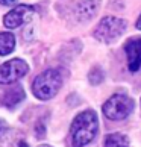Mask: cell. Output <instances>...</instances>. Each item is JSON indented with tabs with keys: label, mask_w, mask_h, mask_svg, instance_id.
<instances>
[{
	"label": "cell",
	"mask_w": 141,
	"mask_h": 147,
	"mask_svg": "<svg viewBox=\"0 0 141 147\" xmlns=\"http://www.w3.org/2000/svg\"><path fill=\"white\" fill-rule=\"evenodd\" d=\"M15 47V36L9 32H0V56H6Z\"/></svg>",
	"instance_id": "cell-10"
},
{
	"label": "cell",
	"mask_w": 141,
	"mask_h": 147,
	"mask_svg": "<svg viewBox=\"0 0 141 147\" xmlns=\"http://www.w3.org/2000/svg\"><path fill=\"white\" fill-rule=\"evenodd\" d=\"M17 147H29V146H28V143H24V141H20Z\"/></svg>",
	"instance_id": "cell-16"
},
{
	"label": "cell",
	"mask_w": 141,
	"mask_h": 147,
	"mask_svg": "<svg viewBox=\"0 0 141 147\" xmlns=\"http://www.w3.org/2000/svg\"><path fill=\"white\" fill-rule=\"evenodd\" d=\"M99 5H100V0H82V2H79L74 9L76 18L79 21H88L96 15Z\"/></svg>",
	"instance_id": "cell-8"
},
{
	"label": "cell",
	"mask_w": 141,
	"mask_h": 147,
	"mask_svg": "<svg viewBox=\"0 0 141 147\" xmlns=\"http://www.w3.org/2000/svg\"><path fill=\"white\" fill-rule=\"evenodd\" d=\"M62 85V78L58 70H46L38 74L34 84H32V92L40 100H49L58 94Z\"/></svg>",
	"instance_id": "cell-2"
},
{
	"label": "cell",
	"mask_w": 141,
	"mask_h": 147,
	"mask_svg": "<svg viewBox=\"0 0 141 147\" xmlns=\"http://www.w3.org/2000/svg\"><path fill=\"white\" fill-rule=\"evenodd\" d=\"M105 147H129V140L123 134H109L105 138Z\"/></svg>",
	"instance_id": "cell-11"
},
{
	"label": "cell",
	"mask_w": 141,
	"mask_h": 147,
	"mask_svg": "<svg viewBox=\"0 0 141 147\" xmlns=\"http://www.w3.org/2000/svg\"><path fill=\"white\" fill-rule=\"evenodd\" d=\"M34 12V8L29 6V5H18V6H15L12 11H9V12L5 15L3 18V24L6 26L8 29H15L21 26L24 23V20L29 17V15Z\"/></svg>",
	"instance_id": "cell-6"
},
{
	"label": "cell",
	"mask_w": 141,
	"mask_h": 147,
	"mask_svg": "<svg viewBox=\"0 0 141 147\" xmlns=\"http://www.w3.org/2000/svg\"><path fill=\"white\" fill-rule=\"evenodd\" d=\"M29 71V67L23 59H11L0 65V84L9 85L17 82L18 79L24 78Z\"/></svg>",
	"instance_id": "cell-5"
},
{
	"label": "cell",
	"mask_w": 141,
	"mask_h": 147,
	"mask_svg": "<svg viewBox=\"0 0 141 147\" xmlns=\"http://www.w3.org/2000/svg\"><path fill=\"white\" fill-rule=\"evenodd\" d=\"M17 0H0V3L5 5V6H11V5H14Z\"/></svg>",
	"instance_id": "cell-14"
},
{
	"label": "cell",
	"mask_w": 141,
	"mask_h": 147,
	"mask_svg": "<svg viewBox=\"0 0 141 147\" xmlns=\"http://www.w3.org/2000/svg\"><path fill=\"white\" fill-rule=\"evenodd\" d=\"M137 29H140V30H141V15L138 17V20H137Z\"/></svg>",
	"instance_id": "cell-15"
},
{
	"label": "cell",
	"mask_w": 141,
	"mask_h": 147,
	"mask_svg": "<svg viewBox=\"0 0 141 147\" xmlns=\"http://www.w3.org/2000/svg\"><path fill=\"white\" fill-rule=\"evenodd\" d=\"M40 147H52V146H40Z\"/></svg>",
	"instance_id": "cell-17"
},
{
	"label": "cell",
	"mask_w": 141,
	"mask_h": 147,
	"mask_svg": "<svg viewBox=\"0 0 141 147\" xmlns=\"http://www.w3.org/2000/svg\"><path fill=\"white\" fill-rule=\"evenodd\" d=\"M134 109V100L124 94H114L105 102L103 114L109 120H124Z\"/></svg>",
	"instance_id": "cell-4"
},
{
	"label": "cell",
	"mask_w": 141,
	"mask_h": 147,
	"mask_svg": "<svg viewBox=\"0 0 141 147\" xmlns=\"http://www.w3.org/2000/svg\"><path fill=\"white\" fill-rule=\"evenodd\" d=\"M97 129H99V121L94 111H84L79 115H76L70 132H72V141L74 147H84L90 144L96 138Z\"/></svg>",
	"instance_id": "cell-1"
},
{
	"label": "cell",
	"mask_w": 141,
	"mask_h": 147,
	"mask_svg": "<svg viewBox=\"0 0 141 147\" xmlns=\"http://www.w3.org/2000/svg\"><path fill=\"white\" fill-rule=\"evenodd\" d=\"M128 65L132 73L138 71L141 67V40H132L126 44Z\"/></svg>",
	"instance_id": "cell-7"
},
{
	"label": "cell",
	"mask_w": 141,
	"mask_h": 147,
	"mask_svg": "<svg viewBox=\"0 0 141 147\" xmlns=\"http://www.w3.org/2000/svg\"><path fill=\"white\" fill-rule=\"evenodd\" d=\"M128 28V23L118 17H105L94 30L96 40L102 42H112L118 40Z\"/></svg>",
	"instance_id": "cell-3"
},
{
	"label": "cell",
	"mask_w": 141,
	"mask_h": 147,
	"mask_svg": "<svg viewBox=\"0 0 141 147\" xmlns=\"http://www.w3.org/2000/svg\"><path fill=\"white\" fill-rule=\"evenodd\" d=\"M6 129H8V124H6V121L0 118V135H2V134H3Z\"/></svg>",
	"instance_id": "cell-13"
},
{
	"label": "cell",
	"mask_w": 141,
	"mask_h": 147,
	"mask_svg": "<svg viewBox=\"0 0 141 147\" xmlns=\"http://www.w3.org/2000/svg\"><path fill=\"white\" fill-rule=\"evenodd\" d=\"M103 78H105V74L102 71V68H99V67H94L88 74V79L93 85H99L102 80H103Z\"/></svg>",
	"instance_id": "cell-12"
},
{
	"label": "cell",
	"mask_w": 141,
	"mask_h": 147,
	"mask_svg": "<svg viewBox=\"0 0 141 147\" xmlns=\"http://www.w3.org/2000/svg\"><path fill=\"white\" fill-rule=\"evenodd\" d=\"M24 90L21 88L20 85H14L12 88H9L6 92L3 94L2 97V105L6 106V108H15L18 105V103H21L24 100Z\"/></svg>",
	"instance_id": "cell-9"
}]
</instances>
